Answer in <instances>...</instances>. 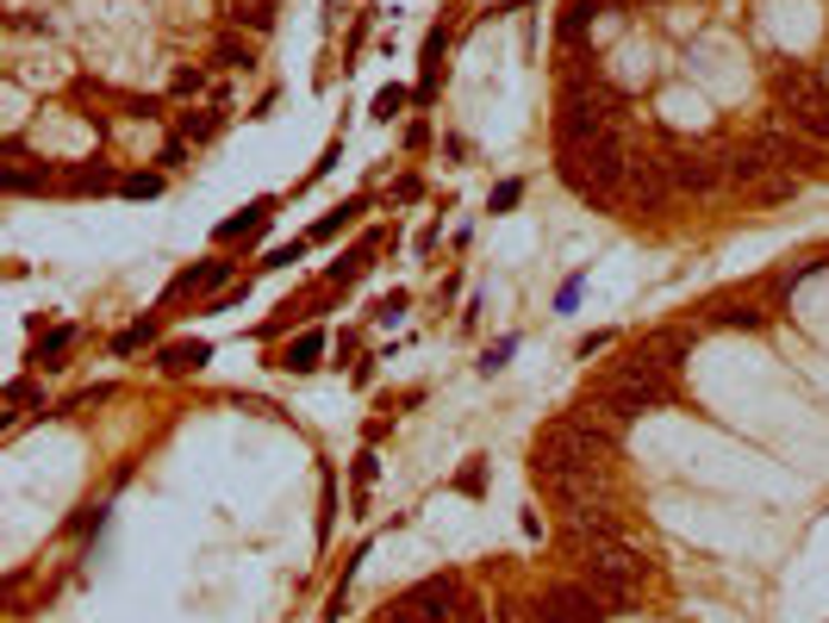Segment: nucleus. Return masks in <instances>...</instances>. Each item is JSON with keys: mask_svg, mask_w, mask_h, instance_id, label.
<instances>
[{"mask_svg": "<svg viewBox=\"0 0 829 623\" xmlns=\"http://www.w3.org/2000/svg\"><path fill=\"white\" fill-rule=\"evenodd\" d=\"M574 567L611 611H630L636 605V586L649 580V555L636 548L630 530L624 536H605V543H574Z\"/></svg>", "mask_w": 829, "mask_h": 623, "instance_id": "f257e3e1", "label": "nucleus"}, {"mask_svg": "<svg viewBox=\"0 0 829 623\" xmlns=\"http://www.w3.org/2000/svg\"><path fill=\"white\" fill-rule=\"evenodd\" d=\"M630 162H636L630 131H611V138H593V144H568V150L555 156L562 181L574 187L580 200H618V194H624Z\"/></svg>", "mask_w": 829, "mask_h": 623, "instance_id": "f03ea898", "label": "nucleus"}, {"mask_svg": "<svg viewBox=\"0 0 829 623\" xmlns=\"http://www.w3.org/2000/svg\"><path fill=\"white\" fill-rule=\"evenodd\" d=\"M611 131H630V107L624 93L605 88L599 76L586 81H568L562 93V112H555V144H593V138H611Z\"/></svg>", "mask_w": 829, "mask_h": 623, "instance_id": "7ed1b4c3", "label": "nucleus"}, {"mask_svg": "<svg viewBox=\"0 0 829 623\" xmlns=\"http://www.w3.org/2000/svg\"><path fill=\"white\" fill-rule=\"evenodd\" d=\"M773 100H780V125L829 150V81L817 69H780L773 76Z\"/></svg>", "mask_w": 829, "mask_h": 623, "instance_id": "20e7f679", "label": "nucleus"}, {"mask_svg": "<svg viewBox=\"0 0 829 623\" xmlns=\"http://www.w3.org/2000/svg\"><path fill=\"white\" fill-rule=\"evenodd\" d=\"M611 455H618V436L586 424L580 412H562L536 431V462H611Z\"/></svg>", "mask_w": 829, "mask_h": 623, "instance_id": "39448f33", "label": "nucleus"}, {"mask_svg": "<svg viewBox=\"0 0 829 623\" xmlns=\"http://www.w3.org/2000/svg\"><path fill=\"white\" fill-rule=\"evenodd\" d=\"M536 481L549 486L555 505H593V498H611V462H536Z\"/></svg>", "mask_w": 829, "mask_h": 623, "instance_id": "423d86ee", "label": "nucleus"}, {"mask_svg": "<svg viewBox=\"0 0 829 623\" xmlns=\"http://www.w3.org/2000/svg\"><path fill=\"white\" fill-rule=\"evenodd\" d=\"M661 175H668V194H711V187H723V150H711V144H668L661 150Z\"/></svg>", "mask_w": 829, "mask_h": 623, "instance_id": "0eeeda50", "label": "nucleus"}, {"mask_svg": "<svg viewBox=\"0 0 829 623\" xmlns=\"http://www.w3.org/2000/svg\"><path fill=\"white\" fill-rule=\"evenodd\" d=\"M455 605H462V580L455 574H431L399 599L381 623H455Z\"/></svg>", "mask_w": 829, "mask_h": 623, "instance_id": "6e6552de", "label": "nucleus"}, {"mask_svg": "<svg viewBox=\"0 0 829 623\" xmlns=\"http://www.w3.org/2000/svg\"><path fill=\"white\" fill-rule=\"evenodd\" d=\"M761 156L773 162L780 175H798V181H829V150L811 138H798V131H786V125H773V131H761Z\"/></svg>", "mask_w": 829, "mask_h": 623, "instance_id": "1a4fd4ad", "label": "nucleus"}, {"mask_svg": "<svg viewBox=\"0 0 829 623\" xmlns=\"http://www.w3.org/2000/svg\"><path fill=\"white\" fill-rule=\"evenodd\" d=\"M536 611H543V623H611V617H618L586 580H562V586H549Z\"/></svg>", "mask_w": 829, "mask_h": 623, "instance_id": "9d476101", "label": "nucleus"}, {"mask_svg": "<svg viewBox=\"0 0 829 623\" xmlns=\"http://www.w3.org/2000/svg\"><path fill=\"white\" fill-rule=\"evenodd\" d=\"M624 200H636V206H661V200H668L661 156H642V150H636V162H630V175H624Z\"/></svg>", "mask_w": 829, "mask_h": 623, "instance_id": "9b49d317", "label": "nucleus"}, {"mask_svg": "<svg viewBox=\"0 0 829 623\" xmlns=\"http://www.w3.org/2000/svg\"><path fill=\"white\" fill-rule=\"evenodd\" d=\"M767 175H773V162L761 156V144H730L723 150V181L730 187H761Z\"/></svg>", "mask_w": 829, "mask_h": 623, "instance_id": "f8f14e48", "label": "nucleus"}, {"mask_svg": "<svg viewBox=\"0 0 829 623\" xmlns=\"http://www.w3.org/2000/svg\"><path fill=\"white\" fill-rule=\"evenodd\" d=\"M318 362H325V330H299V337L287 343L282 368H294V374H313Z\"/></svg>", "mask_w": 829, "mask_h": 623, "instance_id": "ddd939ff", "label": "nucleus"}, {"mask_svg": "<svg viewBox=\"0 0 829 623\" xmlns=\"http://www.w3.org/2000/svg\"><path fill=\"white\" fill-rule=\"evenodd\" d=\"M268 218H275V200H256L244 218H225V225H219V244H237V237H263Z\"/></svg>", "mask_w": 829, "mask_h": 623, "instance_id": "4468645a", "label": "nucleus"}, {"mask_svg": "<svg viewBox=\"0 0 829 623\" xmlns=\"http://www.w3.org/2000/svg\"><path fill=\"white\" fill-rule=\"evenodd\" d=\"M213 362V343H169L162 349V374H200Z\"/></svg>", "mask_w": 829, "mask_h": 623, "instance_id": "2eb2a0df", "label": "nucleus"}, {"mask_svg": "<svg viewBox=\"0 0 829 623\" xmlns=\"http://www.w3.org/2000/svg\"><path fill=\"white\" fill-rule=\"evenodd\" d=\"M231 280V263H200V268H188V275L175 280L169 294H213V287H225Z\"/></svg>", "mask_w": 829, "mask_h": 623, "instance_id": "dca6fc26", "label": "nucleus"}, {"mask_svg": "<svg viewBox=\"0 0 829 623\" xmlns=\"http://www.w3.org/2000/svg\"><path fill=\"white\" fill-rule=\"evenodd\" d=\"M26 187H50V169H26L19 144H7V194H26Z\"/></svg>", "mask_w": 829, "mask_h": 623, "instance_id": "f3484780", "label": "nucleus"}, {"mask_svg": "<svg viewBox=\"0 0 829 623\" xmlns=\"http://www.w3.org/2000/svg\"><path fill=\"white\" fill-rule=\"evenodd\" d=\"M443 44H450V31H431L424 38V76H418V100L437 93V69H443Z\"/></svg>", "mask_w": 829, "mask_h": 623, "instance_id": "a211bd4d", "label": "nucleus"}, {"mask_svg": "<svg viewBox=\"0 0 829 623\" xmlns=\"http://www.w3.org/2000/svg\"><path fill=\"white\" fill-rule=\"evenodd\" d=\"M69 343H76V330H50V337H38V349H32V362L38 368H63V356H69Z\"/></svg>", "mask_w": 829, "mask_h": 623, "instance_id": "6ab92c4d", "label": "nucleus"}, {"mask_svg": "<svg viewBox=\"0 0 829 623\" xmlns=\"http://www.w3.org/2000/svg\"><path fill=\"white\" fill-rule=\"evenodd\" d=\"M375 244H381V237L368 231V237H362V244H356V249H349V256H344V263L330 268V280H344V287H349V280H362V268H368V256H375Z\"/></svg>", "mask_w": 829, "mask_h": 623, "instance_id": "aec40b11", "label": "nucleus"}, {"mask_svg": "<svg viewBox=\"0 0 829 623\" xmlns=\"http://www.w3.org/2000/svg\"><path fill=\"white\" fill-rule=\"evenodd\" d=\"M225 13H231L237 26L250 19L256 31H268V19H275V0H225Z\"/></svg>", "mask_w": 829, "mask_h": 623, "instance_id": "412c9836", "label": "nucleus"}, {"mask_svg": "<svg viewBox=\"0 0 829 623\" xmlns=\"http://www.w3.org/2000/svg\"><path fill=\"white\" fill-rule=\"evenodd\" d=\"M362 212H368V200H349V206H337V212H330L325 225H313V244H330V237L344 231L349 218H362Z\"/></svg>", "mask_w": 829, "mask_h": 623, "instance_id": "4be33fe9", "label": "nucleus"}, {"mask_svg": "<svg viewBox=\"0 0 829 623\" xmlns=\"http://www.w3.org/2000/svg\"><path fill=\"white\" fill-rule=\"evenodd\" d=\"M761 318H767V312L754 306V299H742V306H718V312H711V325H742V330H754Z\"/></svg>", "mask_w": 829, "mask_h": 623, "instance_id": "5701e85b", "label": "nucleus"}, {"mask_svg": "<svg viewBox=\"0 0 829 623\" xmlns=\"http://www.w3.org/2000/svg\"><path fill=\"white\" fill-rule=\"evenodd\" d=\"M798 187H805V181H798V175H780V169H773V175H767L761 187H754V194H761V200H792Z\"/></svg>", "mask_w": 829, "mask_h": 623, "instance_id": "b1692460", "label": "nucleus"}, {"mask_svg": "<svg viewBox=\"0 0 829 623\" xmlns=\"http://www.w3.org/2000/svg\"><path fill=\"white\" fill-rule=\"evenodd\" d=\"M157 337V325H150V318H144V325H131V330H119V337H112V349H119V356H131V349H144V343Z\"/></svg>", "mask_w": 829, "mask_h": 623, "instance_id": "393cba45", "label": "nucleus"}, {"mask_svg": "<svg viewBox=\"0 0 829 623\" xmlns=\"http://www.w3.org/2000/svg\"><path fill=\"white\" fill-rule=\"evenodd\" d=\"M406 100H412L406 88H381L375 93V119H399V112H406Z\"/></svg>", "mask_w": 829, "mask_h": 623, "instance_id": "a878e982", "label": "nucleus"}, {"mask_svg": "<svg viewBox=\"0 0 829 623\" xmlns=\"http://www.w3.org/2000/svg\"><path fill=\"white\" fill-rule=\"evenodd\" d=\"M157 175H126V181H119V194H131V200H150V194H157Z\"/></svg>", "mask_w": 829, "mask_h": 623, "instance_id": "bb28decb", "label": "nucleus"}, {"mask_svg": "<svg viewBox=\"0 0 829 623\" xmlns=\"http://www.w3.org/2000/svg\"><path fill=\"white\" fill-rule=\"evenodd\" d=\"M517 200H524V181H500V187H493V212H512Z\"/></svg>", "mask_w": 829, "mask_h": 623, "instance_id": "cd10ccee", "label": "nucleus"}, {"mask_svg": "<svg viewBox=\"0 0 829 623\" xmlns=\"http://www.w3.org/2000/svg\"><path fill=\"white\" fill-rule=\"evenodd\" d=\"M512 349H517V337H500V343H493V349H486V356H481V374L505 368V356H512Z\"/></svg>", "mask_w": 829, "mask_h": 623, "instance_id": "c85d7f7f", "label": "nucleus"}, {"mask_svg": "<svg viewBox=\"0 0 829 623\" xmlns=\"http://www.w3.org/2000/svg\"><path fill=\"white\" fill-rule=\"evenodd\" d=\"M580 287H586V275H568L562 294H555V312H574V306H580Z\"/></svg>", "mask_w": 829, "mask_h": 623, "instance_id": "c756f323", "label": "nucleus"}, {"mask_svg": "<svg viewBox=\"0 0 829 623\" xmlns=\"http://www.w3.org/2000/svg\"><path fill=\"white\" fill-rule=\"evenodd\" d=\"M306 256V244H287V249H268V268H287V263H299Z\"/></svg>", "mask_w": 829, "mask_h": 623, "instance_id": "7c9ffc66", "label": "nucleus"}, {"mask_svg": "<svg viewBox=\"0 0 829 623\" xmlns=\"http://www.w3.org/2000/svg\"><path fill=\"white\" fill-rule=\"evenodd\" d=\"M368 486H375V455H362V462H356V498L368 493Z\"/></svg>", "mask_w": 829, "mask_h": 623, "instance_id": "2f4dec72", "label": "nucleus"}, {"mask_svg": "<svg viewBox=\"0 0 829 623\" xmlns=\"http://www.w3.org/2000/svg\"><path fill=\"white\" fill-rule=\"evenodd\" d=\"M219 62H231V69H237V62H250V44H231V38H225V44H219Z\"/></svg>", "mask_w": 829, "mask_h": 623, "instance_id": "473e14b6", "label": "nucleus"}]
</instances>
